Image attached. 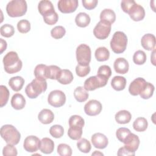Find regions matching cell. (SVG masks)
Listing matches in <instances>:
<instances>
[{
    "instance_id": "cell-1",
    "label": "cell",
    "mask_w": 156,
    "mask_h": 156,
    "mask_svg": "<svg viewBox=\"0 0 156 156\" xmlns=\"http://www.w3.org/2000/svg\"><path fill=\"white\" fill-rule=\"evenodd\" d=\"M4 70L9 74H14L20 71L23 66L22 61L15 51L7 52L3 58Z\"/></svg>"
},
{
    "instance_id": "cell-2",
    "label": "cell",
    "mask_w": 156,
    "mask_h": 156,
    "mask_svg": "<svg viewBox=\"0 0 156 156\" xmlns=\"http://www.w3.org/2000/svg\"><path fill=\"white\" fill-rule=\"evenodd\" d=\"M47 89V82L45 79L35 77L25 88L26 95L30 99L37 98Z\"/></svg>"
},
{
    "instance_id": "cell-3",
    "label": "cell",
    "mask_w": 156,
    "mask_h": 156,
    "mask_svg": "<svg viewBox=\"0 0 156 156\" xmlns=\"http://www.w3.org/2000/svg\"><path fill=\"white\" fill-rule=\"evenodd\" d=\"M1 135L4 141L12 145H16L21 138V134L12 125L5 124L1 128Z\"/></svg>"
},
{
    "instance_id": "cell-4",
    "label": "cell",
    "mask_w": 156,
    "mask_h": 156,
    "mask_svg": "<svg viewBox=\"0 0 156 156\" xmlns=\"http://www.w3.org/2000/svg\"><path fill=\"white\" fill-rule=\"evenodd\" d=\"M27 2L24 0L10 1L6 6V12L10 17L22 16L27 12Z\"/></svg>"
},
{
    "instance_id": "cell-5",
    "label": "cell",
    "mask_w": 156,
    "mask_h": 156,
    "mask_svg": "<svg viewBox=\"0 0 156 156\" xmlns=\"http://www.w3.org/2000/svg\"><path fill=\"white\" fill-rule=\"evenodd\" d=\"M127 44V37L121 31H117L113 35L110 41V48L113 52L121 54L125 51Z\"/></svg>"
},
{
    "instance_id": "cell-6",
    "label": "cell",
    "mask_w": 156,
    "mask_h": 156,
    "mask_svg": "<svg viewBox=\"0 0 156 156\" xmlns=\"http://www.w3.org/2000/svg\"><path fill=\"white\" fill-rule=\"evenodd\" d=\"M76 54L79 65L83 66L89 65L91 56V49L89 46L85 44H80L76 49Z\"/></svg>"
},
{
    "instance_id": "cell-7",
    "label": "cell",
    "mask_w": 156,
    "mask_h": 156,
    "mask_svg": "<svg viewBox=\"0 0 156 156\" xmlns=\"http://www.w3.org/2000/svg\"><path fill=\"white\" fill-rule=\"evenodd\" d=\"M108 79L96 75L91 76L85 80L83 87L87 91H93L106 85Z\"/></svg>"
},
{
    "instance_id": "cell-8",
    "label": "cell",
    "mask_w": 156,
    "mask_h": 156,
    "mask_svg": "<svg viewBox=\"0 0 156 156\" xmlns=\"http://www.w3.org/2000/svg\"><path fill=\"white\" fill-rule=\"evenodd\" d=\"M48 102L54 107H60L66 102L65 94L62 91L58 90L52 91L48 95Z\"/></svg>"
},
{
    "instance_id": "cell-9",
    "label": "cell",
    "mask_w": 156,
    "mask_h": 156,
    "mask_svg": "<svg viewBox=\"0 0 156 156\" xmlns=\"http://www.w3.org/2000/svg\"><path fill=\"white\" fill-rule=\"evenodd\" d=\"M111 28L112 24L100 21L94 27L93 34L98 39L104 40L108 37Z\"/></svg>"
},
{
    "instance_id": "cell-10",
    "label": "cell",
    "mask_w": 156,
    "mask_h": 156,
    "mask_svg": "<svg viewBox=\"0 0 156 156\" xmlns=\"http://www.w3.org/2000/svg\"><path fill=\"white\" fill-rule=\"evenodd\" d=\"M40 139L34 135L27 136L23 143L24 149L28 152H35L40 149Z\"/></svg>"
},
{
    "instance_id": "cell-11",
    "label": "cell",
    "mask_w": 156,
    "mask_h": 156,
    "mask_svg": "<svg viewBox=\"0 0 156 156\" xmlns=\"http://www.w3.org/2000/svg\"><path fill=\"white\" fill-rule=\"evenodd\" d=\"M77 0H60L58 2V9L63 13H69L76 11L78 7Z\"/></svg>"
},
{
    "instance_id": "cell-12",
    "label": "cell",
    "mask_w": 156,
    "mask_h": 156,
    "mask_svg": "<svg viewBox=\"0 0 156 156\" xmlns=\"http://www.w3.org/2000/svg\"><path fill=\"white\" fill-rule=\"evenodd\" d=\"M102 108L101 103L95 99H91L87 102L84 106V111L87 115L96 116L99 115Z\"/></svg>"
},
{
    "instance_id": "cell-13",
    "label": "cell",
    "mask_w": 156,
    "mask_h": 156,
    "mask_svg": "<svg viewBox=\"0 0 156 156\" xmlns=\"http://www.w3.org/2000/svg\"><path fill=\"white\" fill-rule=\"evenodd\" d=\"M146 81L142 77H138L134 79L129 87V92L132 96H137L140 94L144 90Z\"/></svg>"
},
{
    "instance_id": "cell-14",
    "label": "cell",
    "mask_w": 156,
    "mask_h": 156,
    "mask_svg": "<svg viewBox=\"0 0 156 156\" xmlns=\"http://www.w3.org/2000/svg\"><path fill=\"white\" fill-rule=\"evenodd\" d=\"M140 143V141L138 136L132 133H130L123 142L124 144V146L132 152H135L139 147Z\"/></svg>"
},
{
    "instance_id": "cell-15",
    "label": "cell",
    "mask_w": 156,
    "mask_h": 156,
    "mask_svg": "<svg viewBox=\"0 0 156 156\" xmlns=\"http://www.w3.org/2000/svg\"><path fill=\"white\" fill-rule=\"evenodd\" d=\"M128 14L132 20L140 21L144 19L145 16V10L141 5L135 3L129 10Z\"/></svg>"
},
{
    "instance_id": "cell-16",
    "label": "cell",
    "mask_w": 156,
    "mask_h": 156,
    "mask_svg": "<svg viewBox=\"0 0 156 156\" xmlns=\"http://www.w3.org/2000/svg\"><path fill=\"white\" fill-rule=\"evenodd\" d=\"M91 141L94 147L101 149L105 148L108 143L107 137L101 133L93 134L91 136Z\"/></svg>"
},
{
    "instance_id": "cell-17",
    "label": "cell",
    "mask_w": 156,
    "mask_h": 156,
    "mask_svg": "<svg viewBox=\"0 0 156 156\" xmlns=\"http://www.w3.org/2000/svg\"><path fill=\"white\" fill-rule=\"evenodd\" d=\"M113 67L116 73L124 74L128 72L129 65L127 60L124 58L119 57L115 60Z\"/></svg>"
},
{
    "instance_id": "cell-18",
    "label": "cell",
    "mask_w": 156,
    "mask_h": 156,
    "mask_svg": "<svg viewBox=\"0 0 156 156\" xmlns=\"http://www.w3.org/2000/svg\"><path fill=\"white\" fill-rule=\"evenodd\" d=\"M143 48L147 51H152L155 49V37L153 34H146L144 35L141 40Z\"/></svg>"
},
{
    "instance_id": "cell-19",
    "label": "cell",
    "mask_w": 156,
    "mask_h": 156,
    "mask_svg": "<svg viewBox=\"0 0 156 156\" xmlns=\"http://www.w3.org/2000/svg\"><path fill=\"white\" fill-rule=\"evenodd\" d=\"M73 75L69 69H61L57 76V80L61 84L67 85L73 80Z\"/></svg>"
},
{
    "instance_id": "cell-20",
    "label": "cell",
    "mask_w": 156,
    "mask_h": 156,
    "mask_svg": "<svg viewBox=\"0 0 156 156\" xmlns=\"http://www.w3.org/2000/svg\"><path fill=\"white\" fill-rule=\"evenodd\" d=\"M38 119L42 124H48L54 121V115L51 110L44 108L38 113Z\"/></svg>"
},
{
    "instance_id": "cell-21",
    "label": "cell",
    "mask_w": 156,
    "mask_h": 156,
    "mask_svg": "<svg viewBox=\"0 0 156 156\" xmlns=\"http://www.w3.org/2000/svg\"><path fill=\"white\" fill-rule=\"evenodd\" d=\"M38 9L40 13L43 16L47 14L55 12L52 3L48 0L40 1L38 5Z\"/></svg>"
},
{
    "instance_id": "cell-22",
    "label": "cell",
    "mask_w": 156,
    "mask_h": 156,
    "mask_svg": "<svg viewBox=\"0 0 156 156\" xmlns=\"http://www.w3.org/2000/svg\"><path fill=\"white\" fill-rule=\"evenodd\" d=\"M54 149V141L49 138H43L40 141V150L41 152L45 154L52 153Z\"/></svg>"
},
{
    "instance_id": "cell-23",
    "label": "cell",
    "mask_w": 156,
    "mask_h": 156,
    "mask_svg": "<svg viewBox=\"0 0 156 156\" xmlns=\"http://www.w3.org/2000/svg\"><path fill=\"white\" fill-rule=\"evenodd\" d=\"M116 20L115 12L110 9H104L100 14V21L108 24H113Z\"/></svg>"
},
{
    "instance_id": "cell-24",
    "label": "cell",
    "mask_w": 156,
    "mask_h": 156,
    "mask_svg": "<svg viewBox=\"0 0 156 156\" xmlns=\"http://www.w3.org/2000/svg\"><path fill=\"white\" fill-rule=\"evenodd\" d=\"M11 105L15 110H21L26 105V99L20 93L13 95L11 99Z\"/></svg>"
},
{
    "instance_id": "cell-25",
    "label": "cell",
    "mask_w": 156,
    "mask_h": 156,
    "mask_svg": "<svg viewBox=\"0 0 156 156\" xmlns=\"http://www.w3.org/2000/svg\"><path fill=\"white\" fill-rule=\"evenodd\" d=\"M116 121L118 124H124L129 123L132 118L131 113L126 110H120L117 112L115 116Z\"/></svg>"
},
{
    "instance_id": "cell-26",
    "label": "cell",
    "mask_w": 156,
    "mask_h": 156,
    "mask_svg": "<svg viewBox=\"0 0 156 156\" xmlns=\"http://www.w3.org/2000/svg\"><path fill=\"white\" fill-rule=\"evenodd\" d=\"M24 79L21 76H15L11 77L9 80L10 87L15 91L21 90L24 85Z\"/></svg>"
},
{
    "instance_id": "cell-27",
    "label": "cell",
    "mask_w": 156,
    "mask_h": 156,
    "mask_svg": "<svg viewBox=\"0 0 156 156\" xmlns=\"http://www.w3.org/2000/svg\"><path fill=\"white\" fill-rule=\"evenodd\" d=\"M111 85L116 91L123 90L126 85V79L122 76H115L111 81Z\"/></svg>"
},
{
    "instance_id": "cell-28",
    "label": "cell",
    "mask_w": 156,
    "mask_h": 156,
    "mask_svg": "<svg viewBox=\"0 0 156 156\" xmlns=\"http://www.w3.org/2000/svg\"><path fill=\"white\" fill-rule=\"evenodd\" d=\"M90 21L91 19L90 16L85 12H80L78 13L75 18L76 24L80 27H85L88 26Z\"/></svg>"
},
{
    "instance_id": "cell-29",
    "label": "cell",
    "mask_w": 156,
    "mask_h": 156,
    "mask_svg": "<svg viewBox=\"0 0 156 156\" xmlns=\"http://www.w3.org/2000/svg\"><path fill=\"white\" fill-rule=\"evenodd\" d=\"M74 96L76 101L83 102L88 98L89 94L83 87H77L74 91Z\"/></svg>"
},
{
    "instance_id": "cell-30",
    "label": "cell",
    "mask_w": 156,
    "mask_h": 156,
    "mask_svg": "<svg viewBox=\"0 0 156 156\" xmlns=\"http://www.w3.org/2000/svg\"><path fill=\"white\" fill-rule=\"evenodd\" d=\"M96 59L99 62L106 61L109 58L110 52L105 47H99L96 49L94 53Z\"/></svg>"
},
{
    "instance_id": "cell-31",
    "label": "cell",
    "mask_w": 156,
    "mask_h": 156,
    "mask_svg": "<svg viewBox=\"0 0 156 156\" xmlns=\"http://www.w3.org/2000/svg\"><path fill=\"white\" fill-rule=\"evenodd\" d=\"M147 121L143 117H139L136 118L133 123V127L134 130L139 132L145 131L147 129Z\"/></svg>"
},
{
    "instance_id": "cell-32",
    "label": "cell",
    "mask_w": 156,
    "mask_h": 156,
    "mask_svg": "<svg viewBox=\"0 0 156 156\" xmlns=\"http://www.w3.org/2000/svg\"><path fill=\"white\" fill-rule=\"evenodd\" d=\"M69 126L71 127H76V128H82L85 124V121L83 118H82L79 115H73L69 119Z\"/></svg>"
},
{
    "instance_id": "cell-33",
    "label": "cell",
    "mask_w": 156,
    "mask_h": 156,
    "mask_svg": "<svg viewBox=\"0 0 156 156\" xmlns=\"http://www.w3.org/2000/svg\"><path fill=\"white\" fill-rule=\"evenodd\" d=\"M61 69L56 65H50L46 67V79H54L57 80V76Z\"/></svg>"
},
{
    "instance_id": "cell-34",
    "label": "cell",
    "mask_w": 156,
    "mask_h": 156,
    "mask_svg": "<svg viewBox=\"0 0 156 156\" xmlns=\"http://www.w3.org/2000/svg\"><path fill=\"white\" fill-rule=\"evenodd\" d=\"M155 88L153 84L150 82H146V86L143 91L140 94L141 98L144 99H147L151 98L153 95Z\"/></svg>"
},
{
    "instance_id": "cell-35",
    "label": "cell",
    "mask_w": 156,
    "mask_h": 156,
    "mask_svg": "<svg viewBox=\"0 0 156 156\" xmlns=\"http://www.w3.org/2000/svg\"><path fill=\"white\" fill-rule=\"evenodd\" d=\"M10 93L7 88L1 85L0 86V106L1 107H4L6 105L9 98Z\"/></svg>"
},
{
    "instance_id": "cell-36",
    "label": "cell",
    "mask_w": 156,
    "mask_h": 156,
    "mask_svg": "<svg viewBox=\"0 0 156 156\" xmlns=\"http://www.w3.org/2000/svg\"><path fill=\"white\" fill-rule=\"evenodd\" d=\"M77 147L78 149L83 153H88L91 149L90 141L85 138L79 140L77 143Z\"/></svg>"
},
{
    "instance_id": "cell-37",
    "label": "cell",
    "mask_w": 156,
    "mask_h": 156,
    "mask_svg": "<svg viewBox=\"0 0 156 156\" xmlns=\"http://www.w3.org/2000/svg\"><path fill=\"white\" fill-rule=\"evenodd\" d=\"M133 61L136 65H140L144 64L146 61V53L141 50L136 51L133 55Z\"/></svg>"
},
{
    "instance_id": "cell-38",
    "label": "cell",
    "mask_w": 156,
    "mask_h": 156,
    "mask_svg": "<svg viewBox=\"0 0 156 156\" xmlns=\"http://www.w3.org/2000/svg\"><path fill=\"white\" fill-rule=\"evenodd\" d=\"M0 32L2 36L6 38H9L13 35L15 29L13 26L9 24H5L1 27Z\"/></svg>"
},
{
    "instance_id": "cell-39",
    "label": "cell",
    "mask_w": 156,
    "mask_h": 156,
    "mask_svg": "<svg viewBox=\"0 0 156 156\" xmlns=\"http://www.w3.org/2000/svg\"><path fill=\"white\" fill-rule=\"evenodd\" d=\"M49 133L52 136L55 138H59L63 135L64 129L63 127L58 124H55L51 127Z\"/></svg>"
},
{
    "instance_id": "cell-40",
    "label": "cell",
    "mask_w": 156,
    "mask_h": 156,
    "mask_svg": "<svg viewBox=\"0 0 156 156\" xmlns=\"http://www.w3.org/2000/svg\"><path fill=\"white\" fill-rule=\"evenodd\" d=\"M57 153L60 156H71L72 155V149L71 147L66 144L61 143L57 146Z\"/></svg>"
},
{
    "instance_id": "cell-41",
    "label": "cell",
    "mask_w": 156,
    "mask_h": 156,
    "mask_svg": "<svg viewBox=\"0 0 156 156\" xmlns=\"http://www.w3.org/2000/svg\"><path fill=\"white\" fill-rule=\"evenodd\" d=\"M66 33L65 29L62 26H57L54 27L51 31V35L54 39L62 38Z\"/></svg>"
},
{
    "instance_id": "cell-42",
    "label": "cell",
    "mask_w": 156,
    "mask_h": 156,
    "mask_svg": "<svg viewBox=\"0 0 156 156\" xmlns=\"http://www.w3.org/2000/svg\"><path fill=\"white\" fill-rule=\"evenodd\" d=\"M17 29L21 34L27 33L30 30V23L27 20H21L17 23Z\"/></svg>"
},
{
    "instance_id": "cell-43",
    "label": "cell",
    "mask_w": 156,
    "mask_h": 156,
    "mask_svg": "<svg viewBox=\"0 0 156 156\" xmlns=\"http://www.w3.org/2000/svg\"><path fill=\"white\" fill-rule=\"evenodd\" d=\"M46 67L47 65L44 64L37 65L34 69V75L35 77H41L46 79Z\"/></svg>"
},
{
    "instance_id": "cell-44",
    "label": "cell",
    "mask_w": 156,
    "mask_h": 156,
    "mask_svg": "<svg viewBox=\"0 0 156 156\" xmlns=\"http://www.w3.org/2000/svg\"><path fill=\"white\" fill-rule=\"evenodd\" d=\"M43 20H44V21L45 22V23H46L47 24H49V25L55 24L58 20V15L57 13H56L55 12L47 14V15L43 16Z\"/></svg>"
},
{
    "instance_id": "cell-45",
    "label": "cell",
    "mask_w": 156,
    "mask_h": 156,
    "mask_svg": "<svg viewBox=\"0 0 156 156\" xmlns=\"http://www.w3.org/2000/svg\"><path fill=\"white\" fill-rule=\"evenodd\" d=\"M130 130L126 127H120L116 132V136L118 140L123 143L126 137L130 133Z\"/></svg>"
},
{
    "instance_id": "cell-46",
    "label": "cell",
    "mask_w": 156,
    "mask_h": 156,
    "mask_svg": "<svg viewBox=\"0 0 156 156\" xmlns=\"http://www.w3.org/2000/svg\"><path fill=\"white\" fill-rule=\"evenodd\" d=\"M90 67L89 65L83 66L78 64L76 67V74L80 77H83L87 76L90 73Z\"/></svg>"
},
{
    "instance_id": "cell-47",
    "label": "cell",
    "mask_w": 156,
    "mask_h": 156,
    "mask_svg": "<svg viewBox=\"0 0 156 156\" xmlns=\"http://www.w3.org/2000/svg\"><path fill=\"white\" fill-rule=\"evenodd\" d=\"M82 135V129H74L69 127L68 130V136L74 140H79Z\"/></svg>"
},
{
    "instance_id": "cell-48",
    "label": "cell",
    "mask_w": 156,
    "mask_h": 156,
    "mask_svg": "<svg viewBox=\"0 0 156 156\" xmlns=\"http://www.w3.org/2000/svg\"><path fill=\"white\" fill-rule=\"evenodd\" d=\"M97 75L109 79V77L112 75V70L110 67L106 65L101 66L98 70Z\"/></svg>"
},
{
    "instance_id": "cell-49",
    "label": "cell",
    "mask_w": 156,
    "mask_h": 156,
    "mask_svg": "<svg viewBox=\"0 0 156 156\" xmlns=\"http://www.w3.org/2000/svg\"><path fill=\"white\" fill-rule=\"evenodd\" d=\"M14 145L7 144L2 150V154L4 156H16L18 154L17 149Z\"/></svg>"
},
{
    "instance_id": "cell-50",
    "label": "cell",
    "mask_w": 156,
    "mask_h": 156,
    "mask_svg": "<svg viewBox=\"0 0 156 156\" xmlns=\"http://www.w3.org/2000/svg\"><path fill=\"white\" fill-rule=\"evenodd\" d=\"M135 3V1L133 0H123L121 2V7L125 13H128L129 10Z\"/></svg>"
},
{
    "instance_id": "cell-51",
    "label": "cell",
    "mask_w": 156,
    "mask_h": 156,
    "mask_svg": "<svg viewBox=\"0 0 156 156\" xmlns=\"http://www.w3.org/2000/svg\"><path fill=\"white\" fill-rule=\"evenodd\" d=\"M82 2L86 9L92 10L96 7L98 1L97 0H83Z\"/></svg>"
},
{
    "instance_id": "cell-52",
    "label": "cell",
    "mask_w": 156,
    "mask_h": 156,
    "mask_svg": "<svg viewBox=\"0 0 156 156\" xmlns=\"http://www.w3.org/2000/svg\"><path fill=\"white\" fill-rule=\"evenodd\" d=\"M118 155L120 156V155H135V152H132L130 151H129L126 147H125L124 146L120 147L118 149Z\"/></svg>"
},
{
    "instance_id": "cell-53",
    "label": "cell",
    "mask_w": 156,
    "mask_h": 156,
    "mask_svg": "<svg viewBox=\"0 0 156 156\" xmlns=\"http://www.w3.org/2000/svg\"><path fill=\"white\" fill-rule=\"evenodd\" d=\"M1 41V54H2L7 48V42L2 38H0Z\"/></svg>"
},
{
    "instance_id": "cell-54",
    "label": "cell",
    "mask_w": 156,
    "mask_h": 156,
    "mask_svg": "<svg viewBox=\"0 0 156 156\" xmlns=\"http://www.w3.org/2000/svg\"><path fill=\"white\" fill-rule=\"evenodd\" d=\"M92 155H104V154H102V153H101V152H99V151H94V152H93V153H92V154H91Z\"/></svg>"
}]
</instances>
